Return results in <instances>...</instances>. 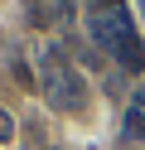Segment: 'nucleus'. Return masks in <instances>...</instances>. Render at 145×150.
<instances>
[{"label":"nucleus","instance_id":"1","mask_svg":"<svg viewBox=\"0 0 145 150\" xmlns=\"http://www.w3.org/2000/svg\"><path fill=\"white\" fill-rule=\"evenodd\" d=\"M87 29H92V39L111 53V63H121L126 73H140V68H145L140 34H135V24H131V15H126V5H97L92 20H87Z\"/></svg>","mask_w":145,"mask_h":150},{"label":"nucleus","instance_id":"2","mask_svg":"<svg viewBox=\"0 0 145 150\" xmlns=\"http://www.w3.org/2000/svg\"><path fill=\"white\" fill-rule=\"evenodd\" d=\"M44 92H48V102H53L58 111H82L87 107V82H82V73L77 68H68L58 53H44Z\"/></svg>","mask_w":145,"mask_h":150},{"label":"nucleus","instance_id":"3","mask_svg":"<svg viewBox=\"0 0 145 150\" xmlns=\"http://www.w3.org/2000/svg\"><path fill=\"white\" fill-rule=\"evenodd\" d=\"M126 131L135 140H145V111H126Z\"/></svg>","mask_w":145,"mask_h":150},{"label":"nucleus","instance_id":"4","mask_svg":"<svg viewBox=\"0 0 145 150\" xmlns=\"http://www.w3.org/2000/svg\"><path fill=\"white\" fill-rule=\"evenodd\" d=\"M5 140H15V121H10V111L0 107V145H5Z\"/></svg>","mask_w":145,"mask_h":150},{"label":"nucleus","instance_id":"5","mask_svg":"<svg viewBox=\"0 0 145 150\" xmlns=\"http://www.w3.org/2000/svg\"><path fill=\"white\" fill-rule=\"evenodd\" d=\"M15 78H19V87H34V73H29V63H15Z\"/></svg>","mask_w":145,"mask_h":150},{"label":"nucleus","instance_id":"6","mask_svg":"<svg viewBox=\"0 0 145 150\" xmlns=\"http://www.w3.org/2000/svg\"><path fill=\"white\" fill-rule=\"evenodd\" d=\"M135 111H145V82L135 87Z\"/></svg>","mask_w":145,"mask_h":150}]
</instances>
